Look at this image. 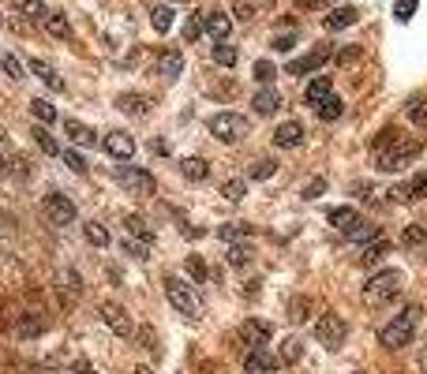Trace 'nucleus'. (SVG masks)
I'll return each mask as SVG.
<instances>
[{
  "instance_id": "nucleus-1",
  "label": "nucleus",
  "mask_w": 427,
  "mask_h": 374,
  "mask_svg": "<svg viewBox=\"0 0 427 374\" xmlns=\"http://www.w3.org/2000/svg\"><path fill=\"white\" fill-rule=\"evenodd\" d=\"M416 157H420V139H405L394 128L382 131V139H375V165L382 172H397V169L412 165Z\"/></svg>"
},
{
  "instance_id": "nucleus-2",
  "label": "nucleus",
  "mask_w": 427,
  "mask_h": 374,
  "mask_svg": "<svg viewBox=\"0 0 427 374\" xmlns=\"http://www.w3.org/2000/svg\"><path fill=\"white\" fill-rule=\"evenodd\" d=\"M420 307L412 303V307H405L401 314H394L390 322H386L382 329H379V344L382 348H390V352H397V348H405V344H412V333H416V326H420Z\"/></svg>"
},
{
  "instance_id": "nucleus-3",
  "label": "nucleus",
  "mask_w": 427,
  "mask_h": 374,
  "mask_svg": "<svg viewBox=\"0 0 427 374\" xmlns=\"http://www.w3.org/2000/svg\"><path fill=\"white\" fill-rule=\"evenodd\" d=\"M401 288H405V273L401 270H382V273H375L364 285V303L379 311V307L394 303L397 296H401Z\"/></svg>"
},
{
  "instance_id": "nucleus-4",
  "label": "nucleus",
  "mask_w": 427,
  "mask_h": 374,
  "mask_svg": "<svg viewBox=\"0 0 427 374\" xmlns=\"http://www.w3.org/2000/svg\"><path fill=\"white\" fill-rule=\"evenodd\" d=\"M206 128H210V135L218 142H225V146H233V142H240L248 135V120L240 113H214Z\"/></svg>"
},
{
  "instance_id": "nucleus-5",
  "label": "nucleus",
  "mask_w": 427,
  "mask_h": 374,
  "mask_svg": "<svg viewBox=\"0 0 427 374\" xmlns=\"http://www.w3.org/2000/svg\"><path fill=\"white\" fill-rule=\"evenodd\" d=\"M165 296H169V303L177 307L184 318H199V311H203V307H199L195 288L184 277H165Z\"/></svg>"
},
{
  "instance_id": "nucleus-6",
  "label": "nucleus",
  "mask_w": 427,
  "mask_h": 374,
  "mask_svg": "<svg viewBox=\"0 0 427 374\" xmlns=\"http://www.w3.org/2000/svg\"><path fill=\"white\" fill-rule=\"evenodd\" d=\"M315 337L323 341L326 348H341V344H345V337H349V322H345L341 314L326 311V314L315 322Z\"/></svg>"
},
{
  "instance_id": "nucleus-7",
  "label": "nucleus",
  "mask_w": 427,
  "mask_h": 374,
  "mask_svg": "<svg viewBox=\"0 0 427 374\" xmlns=\"http://www.w3.org/2000/svg\"><path fill=\"white\" fill-rule=\"evenodd\" d=\"M116 180H120V187H128L131 195H143V198H150L157 191V180L146 169H135V165H120L116 169Z\"/></svg>"
},
{
  "instance_id": "nucleus-8",
  "label": "nucleus",
  "mask_w": 427,
  "mask_h": 374,
  "mask_svg": "<svg viewBox=\"0 0 427 374\" xmlns=\"http://www.w3.org/2000/svg\"><path fill=\"white\" fill-rule=\"evenodd\" d=\"M42 213L49 217V225H72V221L79 217L75 203H72L68 195H60V191H49V195L42 198Z\"/></svg>"
},
{
  "instance_id": "nucleus-9",
  "label": "nucleus",
  "mask_w": 427,
  "mask_h": 374,
  "mask_svg": "<svg viewBox=\"0 0 427 374\" xmlns=\"http://www.w3.org/2000/svg\"><path fill=\"white\" fill-rule=\"evenodd\" d=\"M101 146H105L109 157H116V162H131V157H135V139H131L128 131H109V135L101 139Z\"/></svg>"
},
{
  "instance_id": "nucleus-10",
  "label": "nucleus",
  "mask_w": 427,
  "mask_h": 374,
  "mask_svg": "<svg viewBox=\"0 0 427 374\" xmlns=\"http://www.w3.org/2000/svg\"><path fill=\"white\" fill-rule=\"evenodd\" d=\"M101 322L109 326L116 337H131V333H135V326H131V318L120 303H101Z\"/></svg>"
},
{
  "instance_id": "nucleus-11",
  "label": "nucleus",
  "mask_w": 427,
  "mask_h": 374,
  "mask_svg": "<svg viewBox=\"0 0 427 374\" xmlns=\"http://www.w3.org/2000/svg\"><path fill=\"white\" fill-rule=\"evenodd\" d=\"M330 60V45H318V49H311V52H304V57H296V60H289V75H308V72H318L323 64Z\"/></svg>"
},
{
  "instance_id": "nucleus-12",
  "label": "nucleus",
  "mask_w": 427,
  "mask_h": 374,
  "mask_svg": "<svg viewBox=\"0 0 427 374\" xmlns=\"http://www.w3.org/2000/svg\"><path fill=\"white\" fill-rule=\"evenodd\" d=\"M390 195H394V203H420V198H427V172H416L412 180L397 183Z\"/></svg>"
},
{
  "instance_id": "nucleus-13",
  "label": "nucleus",
  "mask_w": 427,
  "mask_h": 374,
  "mask_svg": "<svg viewBox=\"0 0 427 374\" xmlns=\"http://www.w3.org/2000/svg\"><path fill=\"white\" fill-rule=\"evenodd\" d=\"M270 337H274V329H270V322H262V318H248V322L240 326V341L251 344V348H262Z\"/></svg>"
},
{
  "instance_id": "nucleus-14",
  "label": "nucleus",
  "mask_w": 427,
  "mask_h": 374,
  "mask_svg": "<svg viewBox=\"0 0 427 374\" xmlns=\"http://www.w3.org/2000/svg\"><path fill=\"white\" fill-rule=\"evenodd\" d=\"M64 135H68L75 146H101V139H98V131L94 128H87L83 120H64Z\"/></svg>"
},
{
  "instance_id": "nucleus-15",
  "label": "nucleus",
  "mask_w": 427,
  "mask_h": 374,
  "mask_svg": "<svg viewBox=\"0 0 427 374\" xmlns=\"http://www.w3.org/2000/svg\"><path fill=\"white\" fill-rule=\"evenodd\" d=\"M203 30L214 38V42H225V38L233 34V16H225V11H206V16H203Z\"/></svg>"
},
{
  "instance_id": "nucleus-16",
  "label": "nucleus",
  "mask_w": 427,
  "mask_h": 374,
  "mask_svg": "<svg viewBox=\"0 0 427 374\" xmlns=\"http://www.w3.org/2000/svg\"><path fill=\"white\" fill-rule=\"evenodd\" d=\"M244 374H277V359L266 348H251L244 359Z\"/></svg>"
},
{
  "instance_id": "nucleus-17",
  "label": "nucleus",
  "mask_w": 427,
  "mask_h": 374,
  "mask_svg": "<svg viewBox=\"0 0 427 374\" xmlns=\"http://www.w3.org/2000/svg\"><path fill=\"white\" fill-rule=\"evenodd\" d=\"M304 142V124L300 120H285L282 128L274 131V146H282V150H292V146Z\"/></svg>"
},
{
  "instance_id": "nucleus-18",
  "label": "nucleus",
  "mask_w": 427,
  "mask_h": 374,
  "mask_svg": "<svg viewBox=\"0 0 427 374\" xmlns=\"http://www.w3.org/2000/svg\"><path fill=\"white\" fill-rule=\"evenodd\" d=\"M251 109H255L259 116H274L277 109H282V94H277L274 86H262L255 98H251Z\"/></svg>"
},
{
  "instance_id": "nucleus-19",
  "label": "nucleus",
  "mask_w": 427,
  "mask_h": 374,
  "mask_svg": "<svg viewBox=\"0 0 427 374\" xmlns=\"http://www.w3.org/2000/svg\"><path fill=\"white\" fill-rule=\"evenodd\" d=\"M30 72H34L38 79H42V83H45L49 90H57V94H64V90H68V83L60 79V72L52 68V64H45V60H30Z\"/></svg>"
},
{
  "instance_id": "nucleus-20",
  "label": "nucleus",
  "mask_w": 427,
  "mask_h": 374,
  "mask_svg": "<svg viewBox=\"0 0 427 374\" xmlns=\"http://www.w3.org/2000/svg\"><path fill=\"white\" fill-rule=\"evenodd\" d=\"M16 333L23 341H30V337H42L45 333V318L38 314V311H26V314H19V322H16Z\"/></svg>"
},
{
  "instance_id": "nucleus-21",
  "label": "nucleus",
  "mask_w": 427,
  "mask_h": 374,
  "mask_svg": "<svg viewBox=\"0 0 427 374\" xmlns=\"http://www.w3.org/2000/svg\"><path fill=\"white\" fill-rule=\"evenodd\" d=\"M180 172H184V180L203 183V180L210 176V162H206V157H184V162H180Z\"/></svg>"
},
{
  "instance_id": "nucleus-22",
  "label": "nucleus",
  "mask_w": 427,
  "mask_h": 374,
  "mask_svg": "<svg viewBox=\"0 0 427 374\" xmlns=\"http://www.w3.org/2000/svg\"><path fill=\"white\" fill-rule=\"evenodd\" d=\"M116 109L128 113V116H146V113H150V101H146L143 94H120V98H116Z\"/></svg>"
},
{
  "instance_id": "nucleus-23",
  "label": "nucleus",
  "mask_w": 427,
  "mask_h": 374,
  "mask_svg": "<svg viewBox=\"0 0 427 374\" xmlns=\"http://www.w3.org/2000/svg\"><path fill=\"white\" fill-rule=\"evenodd\" d=\"M330 94H333L330 75H318V79H311V83H308V90H304V101H308V105H318V101H326Z\"/></svg>"
},
{
  "instance_id": "nucleus-24",
  "label": "nucleus",
  "mask_w": 427,
  "mask_h": 374,
  "mask_svg": "<svg viewBox=\"0 0 427 374\" xmlns=\"http://www.w3.org/2000/svg\"><path fill=\"white\" fill-rule=\"evenodd\" d=\"M382 255H390V239L386 236H375L371 244L364 247V255H360V266H379Z\"/></svg>"
},
{
  "instance_id": "nucleus-25",
  "label": "nucleus",
  "mask_w": 427,
  "mask_h": 374,
  "mask_svg": "<svg viewBox=\"0 0 427 374\" xmlns=\"http://www.w3.org/2000/svg\"><path fill=\"white\" fill-rule=\"evenodd\" d=\"M184 72V57L177 49H165L162 52V60H157V75H165V79H180Z\"/></svg>"
},
{
  "instance_id": "nucleus-26",
  "label": "nucleus",
  "mask_w": 427,
  "mask_h": 374,
  "mask_svg": "<svg viewBox=\"0 0 427 374\" xmlns=\"http://www.w3.org/2000/svg\"><path fill=\"white\" fill-rule=\"evenodd\" d=\"M345 236H349V239H356V244H371V239L379 236V225H375V221H364V217H360L356 225H349V229H345Z\"/></svg>"
},
{
  "instance_id": "nucleus-27",
  "label": "nucleus",
  "mask_w": 427,
  "mask_h": 374,
  "mask_svg": "<svg viewBox=\"0 0 427 374\" xmlns=\"http://www.w3.org/2000/svg\"><path fill=\"white\" fill-rule=\"evenodd\" d=\"M45 26V34H52V38H72V23H68V16H64V11H49V19L42 23Z\"/></svg>"
},
{
  "instance_id": "nucleus-28",
  "label": "nucleus",
  "mask_w": 427,
  "mask_h": 374,
  "mask_svg": "<svg viewBox=\"0 0 427 374\" xmlns=\"http://www.w3.org/2000/svg\"><path fill=\"white\" fill-rule=\"evenodd\" d=\"M356 16H360L356 8H333L330 16H326V30H345V26L356 23Z\"/></svg>"
},
{
  "instance_id": "nucleus-29",
  "label": "nucleus",
  "mask_w": 427,
  "mask_h": 374,
  "mask_svg": "<svg viewBox=\"0 0 427 374\" xmlns=\"http://www.w3.org/2000/svg\"><path fill=\"white\" fill-rule=\"evenodd\" d=\"M251 225H244V221H233V225H221L218 229V236L225 239V244H240V239H251Z\"/></svg>"
},
{
  "instance_id": "nucleus-30",
  "label": "nucleus",
  "mask_w": 427,
  "mask_h": 374,
  "mask_svg": "<svg viewBox=\"0 0 427 374\" xmlns=\"http://www.w3.org/2000/svg\"><path fill=\"white\" fill-rule=\"evenodd\" d=\"M326 217H330V225H338V229L345 232L349 225H356V221H360V213H356L353 206H333V210L326 213Z\"/></svg>"
},
{
  "instance_id": "nucleus-31",
  "label": "nucleus",
  "mask_w": 427,
  "mask_h": 374,
  "mask_svg": "<svg viewBox=\"0 0 427 374\" xmlns=\"http://www.w3.org/2000/svg\"><path fill=\"white\" fill-rule=\"evenodd\" d=\"M30 116H34L42 128H49L52 120H57V109H52V105H49L45 98H34V101H30Z\"/></svg>"
},
{
  "instance_id": "nucleus-32",
  "label": "nucleus",
  "mask_w": 427,
  "mask_h": 374,
  "mask_svg": "<svg viewBox=\"0 0 427 374\" xmlns=\"http://www.w3.org/2000/svg\"><path fill=\"white\" fill-rule=\"evenodd\" d=\"M150 26L157 34H169L172 30V8L169 4H157L154 11H150Z\"/></svg>"
},
{
  "instance_id": "nucleus-33",
  "label": "nucleus",
  "mask_w": 427,
  "mask_h": 374,
  "mask_svg": "<svg viewBox=\"0 0 427 374\" xmlns=\"http://www.w3.org/2000/svg\"><path fill=\"white\" fill-rule=\"evenodd\" d=\"M128 225V236H135V239H143V244H154V232H150V225H146L139 213H131V217L124 221Z\"/></svg>"
},
{
  "instance_id": "nucleus-34",
  "label": "nucleus",
  "mask_w": 427,
  "mask_h": 374,
  "mask_svg": "<svg viewBox=\"0 0 427 374\" xmlns=\"http://www.w3.org/2000/svg\"><path fill=\"white\" fill-rule=\"evenodd\" d=\"M83 236H87L94 247H109V229H105L101 221H87V225H83Z\"/></svg>"
},
{
  "instance_id": "nucleus-35",
  "label": "nucleus",
  "mask_w": 427,
  "mask_h": 374,
  "mask_svg": "<svg viewBox=\"0 0 427 374\" xmlns=\"http://www.w3.org/2000/svg\"><path fill=\"white\" fill-rule=\"evenodd\" d=\"M315 113L323 116V120H338V116L345 113V101L338 98V94H330L326 101H318V105H315Z\"/></svg>"
},
{
  "instance_id": "nucleus-36",
  "label": "nucleus",
  "mask_w": 427,
  "mask_h": 374,
  "mask_svg": "<svg viewBox=\"0 0 427 374\" xmlns=\"http://www.w3.org/2000/svg\"><path fill=\"white\" fill-rule=\"evenodd\" d=\"M19 11H23L30 23H45V19H49V8L42 4V0H19Z\"/></svg>"
},
{
  "instance_id": "nucleus-37",
  "label": "nucleus",
  "mask_w": 427,
  "mask_h": 374,
  "mask_svg": "<svg viewBox=\"0 0 427 374\" xmlns=\"http://www.w3.org/2000/svg\"><path fill=\"white\" fill-rule=\"evenodd\" d=\"M405 116L412 120V124H427V98H423V94H416V98H409V105H405Z\"/></svg>"
},
{
  "instance_id": "nucleus-38",
  "label": "nucleus",
  "mask_w": 427,
  "mask_h": 374,
  "mask_svg": "<svg viewBox=\"0 0 427 374\" xmlns=\"http://www.w3.org/2000/svg\"><path fill=\"white\" fill-rule=\"evenodd\" d=\"M274 172H277V162H274V157H259V162L251 165L248 176H251V180H270Z\"/></svg>"
},
{
  "instance_id": "nucleus-39",
  "label": "nucleus",
  "mask_w": 427,
  "mask_h": 374,
  "mask_svg": "<svg viewBox=\"0 0 427 374\" xmlns=\"http://www.w3.org/2000/svg\"><path fill=\"white\" fill-rule=\"evenodd\" d=\"M34 142L42 146V154H49V157H57V154H60V146H57V139H52V135H49V131H45L42 124L34 128Z\"/></svg>"
},
{
  "instance_id": "nucleus-40",
  "label": "nucleus",
  "mask_w": 427,
  "mask_h": 374,
  "mask_svg": "<svg viewBox=\"0 0 427 374\" xmlns=\"http://www.w3.org/2000/svg\"><path fill=\"white\" fill-rule=\"evenodd\" d=\"M300 356H304V344L296 337H285L282 341V363H300Z\"/></svg>"
},
{
  "instance_id": "nucleus-41",
  "label": "nucleus",
  "mask_w": 427,
  "mask_h": 374,
  "mask_svg": "<svg viewBox=\"0 0 427 374\" xmlns=\"http://www.w3.org/2000/svg\"><path fill=\"white\" fill-rule=\"evenodd\" d=\"M214 60H218L221 68H233V64H236V49L229 42H214Z\"/></svg>"
},
{
  "instance_id": "nucleus-42",
  "label": "nucleus",
  "mask_w": 427,
  "mask_h": 374,
  "mask_svg": "<svg viewBox=\"0 0 427 374\" xmlns=\"http://www.w3.org/2000/svg\"><path fill=\"white\" fill-rule=\"evenodd\" d=\"M244 191H248L244 180H225V183H221V198H229V203H240Z\"/></svg>"
},
{
  "instance_id": "nucleus-43",
  "label": "nucleus",
  "mask_w": 427,
  "mask_h": 374,
  "mask_svg": "<svg viewBox=\"0 0 427 374\" xmlns=\"http://www.w3.org/2000/svg\"><path fill=\"white\" fill-rule=\"evenodd\" d=\"M251 255H255V251H251L248 244H233L225 259H229V266H248V262H251Z\"/></svg>"
},
{
  "instance_id": "nucleus-44",
  "label": "nucleus",
  "mask_w": 427,
  "mask_h": 374,
  "mask_svg": "<svg viewBox=\"0 0 427 374\" xmlns=\"http://www.w3.org/2000/svg\"><path fill=\"white\" fill-rule=\"evenodd\" d=\"M308 311H311V300H304V296H296L289 303V318H292V322H308Z\"/></svg>"
},
{
  "instance_id": "nucleus-45",
  "label": "nucleus",
  "mask_w": 427,
  "mask_h": 374,
  "mask_svg": "<svg viewBox=\"0 0 427 374\" xmlns=\"http://www.w3.org/2000/svg\"><path fill=\"white\" fill-rule=\"evenodd\" d=\"M60 157H64V165H68L72 172H79V176H83V172H87V157L79 154V150H64Z\"/></svg>"
},
{
  "instance_id": "nucleus-46",
  "label": "nucleus",
  "mask_w": 427,
  "mask_h": 374,
  "mask_svg": "<svg viewBox=\"0 0 427 374\" xmlns=\"http://www.w3.org/2000/svg\"><path fill=\"white\" fill-rule=\"evenodd\" d=\"M274 75H277V72H274L270 60H259V64H255V83H259V86H270Z\"/></svg>"
},
{
  "instance_id": "nucleus-47",
  "label": "nucleus",
  "mask_w": 427,
  "mask_h": 374,
  "mask_svg": "<svg viewBox=\"0 0 427 374\" xmlns=\"http://www.w3.org/2000/svg\"><path fill=\"white\" fill-rule=\"evenodd\" d=\"M124 255H131V259H146L150 255V244H143V239H124Z\"/></svg>"
},
{
  "instance_id": "nucleus-48",
  "label": "nucleus",
  "mask_w": 427,
  "mask_h": 374,
  "mask_svg": "<svg viewBox=\"0 0 427 374\" xmlns=\"http://www.w3.org/2000/svg\"><path fill=\"white\" fill-rule=\"evenodd\" d=\"M401 239H405V247H420V244H427V232L420 229V225H409Z\"/></svg>"
},
{
  "instance_id": "nucleus-49",
  "label": "nucleus",
  "mask_w": 427,
  "mask_h": 374,
  "mask_svg": "<svg viewBox=\"0 0 427 374\" xmlns=\"http://www.w3.org/2000/svg\"><path fill=\"white\" fill-rule=\"evenodd\" d=\"M0 64H4V72H8V79H26V72H23V64L11 57V52H4L0 57Z\"/></svg>"
},
{
  "instance_id": "nucleus-50",
  "label": "nucleus",
  "mask_w": 427,
  "mask_h": 374,
  "mask_svg": "<svg viewBox=\"0 0 427 374\" xmlns=\"http://www.w3.org/2000/svg\"><path fill=\"white\" fill-rule=\"evenodd\" d=\"M188 273H192V280L203 285V280H206V262L199 259V255H192V259H188Z\"/></svg>"
},
{
  "instance_id": "nucleus-51",
  "label": "nucleus",
  "mask_w": 427,
  "mask_h": 374,
  "mask_svg": "<svg viewBox=\"0 0 427 374\" xmlns=\"http://www.w3.org/2000/svg\"><path fill=\"white\" fill-rule=\"evenodd\" d=\"M412 11H416V0H397V4H394V16L401 19V23L412 19Z\"/></svg>"
},
{
  "instance_id": "nucleus-52",
  "label": "nucleus",
  "mask_w": 427,
  "mask_h": 374,
  "mask_svg": "<svg viewBox=\"0 0 427 374\" xmlns=\"http://www.w3.org/2000/svg\"><path fill=\"white\" fill-rule=\"evenodd\" d=\"M199 34H203V16H192L188 23H184V38H188V42H195Z\"/></svg>"
},
{
  "instance_id": "nucleus-53",
  "label": "nucleus",
  "mask_w": 427,
  "mask_h": 374,
  "mask_svg": "<svg viewBox=\"0 0 427 374\" xmlns=\"http://www.w3.org/2000/svg\"><path fill=\"white\" fill-rule=\"evenodd\" d=\"M323 191H326V180H323V176H315L308 187H304V198H318Z\"/></svg>"
},
{
  "instance_id": "nucleus-54",
  "label": "nucleus",
  "mask_w": 427,
  "mask_h": 374,
  "mask_svg": "<svg viewBox=\"0 0 427 374\" xmlns=\"http://www.w3.org/2000/svg\"><path fill=\"white\" fill-rule=\"evenodd\" d=\"M292 42H296V38H289V34H277L270 49H277V52H289V49H292Z\"/></svg>"
},
{
  "instance_id": "nucleus-55",
  "label": "nucleus",
  "mask_w": 427,
  "mask_h": 374,
  "mask_svg": "<svg viewBox=\"0 0 427 374\" xmlns=\"http://www.w3.org/2000/svg\"><path fill=\"white\" fill-rule=\"evenodd\" d=\"M356 57H360V49H341V52H338V60H341V64H353Z\"/></svg>"
},
{
  "instance_id": "nucleus-56",
  "label": "nucleus",
  "mask_w": 427,
  "mask_h": 374,
  "mask_svg": "<svg viewBox=\"0 0 427 374\" xmlns=\"http://www.w3.org/2000/svg\"><path fill=\"white\" fill-rule=\"evenodd\" d=\"M72 374H90V363H87V359H79V363H72Z\"/></svg>"
},
{
  "instance_id": "nucleus-57",
  "label": "nucleus",
  "mask_w": 427,
  "mask_h": 374,
  "mask_svg": "<svg viewBox=\"0 0 427 374\" xmlns=\"http://www.w3.org/2000/svg\"><path fill=\"white\" fill-rule=\"evenodd\" d=\"M4 176H8V157L0 154V180H4Z\"/></svg>"
},
{
  "instance_id": "nucleus-58",
  "label": "nucleus",
  "mask_w": 427,
  "mask_h": 374,
  "mask_svg": "<svg viewBox=\"0 0 427 374\" xmlns=\"http://www.w3.org/2000/svg\"><path fill=\"white\" fill-rule=\"evenodd\" d=\"M131 374H154L150 367H135V370H131Z\"/></svg>"
},
{
  "instance_id": "nucleus-59",
  "label": "nucleus",
  "mask_w": 427,
  "mask_h": 374,
  "mask_svg": "<svg viewBox=\"0 0 427 374\" xmlns=\"http://www.w3.org/2000/svg\"><path fill=\"white\" fill-rule=\"evenodd\" d=\"M172 4H184V0H172Z\"/></svg>"
},
{
  "instance_id": "nucleus-60",
  "label": "nucleus",
  "mask_w": 427,
  "mask_h": 374,
  "mask_svg": "<svg viewBox=\"0 0 427 374\" xmlns=\"http://www.w3.org/2000/svg\"><path fill=\"white\" fill-rule=\"evenodd\" d=\"M0 23H4V16H0Z\"/></svg>"
}]
</instances>
